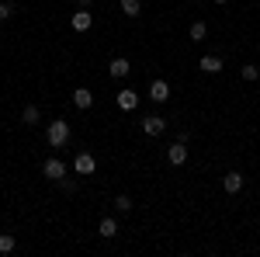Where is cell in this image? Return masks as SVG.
I'll use <instances>...</instances> for the list:
<instances>
[{"mask_svg":"<svg viewBox=\"0 0 260 257\" xmlns=\"http://www.w3.org/2000/svg\"><path fill=\"white\" fill-rule=\"evenodd\" d=\"M115 205H118L121 212H128V209H132V198H128V195H118V198H115Z\"/></svg>","mask_w":260,"mask_h":257,"instance_id":"obj_19","label":"cell"},{"mask_svg":"<svg viewBox=\"0 0 260 257\" xmlns=\"http://www.w3.org/2000/svg\"><path fill=\"white\" fill-rule=\"evenodd\" d=\"M167 160H170V163H174V167H180V163H184V160H187V142H174V146H170V150H167Z\"/></svg>","mask_w":260,"mask_h":257,"instance_id":"obj_6","label":"cell"},{"mask_svg":"<svg viewBox=\"0 0 260 257\" xmlns=\"http://www.w3.org/2000/svg\"><path fill=\"white\" fill-rule=\"evenodd\" d=\"M94 167H98V160L90 157V153H77V160H73V170L77 174H94Z\"/></svg>","mask_w":260,"mask_h":257,"instance_id":"obj_5","label":"cell"},{"mask_svg":"<svg viewBox=\"0 0 260 257\" xmlns=\"http://www.w3.org/2000/svg\"><path fill=\"white\" fill-rule=\"evenodd\" d=\"M149 98L156 101V104H163V101L170 98V87H167V80H153V83H149Z\"/></svg>","mask_w":260,"mask_h":257,"instance_id":"obj_7","label":"cell"},{"mask_svg":"<svg viewBox=\"0 0 260 257\" xmlns=\"http://www.w3.org/2000/svg\"><path fill=\"white\" fill-rule=\"evenodd\" d=\"M222 188H225L229 195H236V191L243 188V174H240V170H229V174L222 178Z\"/></svg>","mask_w":260,"mask_h":257,"instance_id":"obj_10","label":"cell"},{"mask_svg":"<svg viewBox=\"0 0 260 257\" xmlns=\"http://www.w3.org/2000/svg\"><path fill=\"white\" fill-rule=\"evenodd\" d=\"M73 104H77V108H90V104H94V91L77 87V91H73Z\"/></svg>","mask_w":260,"mask_h":257,"instance_id":"obj_11","label":"cell"},{"mask_svg":"<svg viewBox=\"0 0 260 257\" xmlns=\"http://www.w3.org/2000/svg\"><path fill=\"white\" fill-rule=\"evenodd\" d=\"M77 4H80V7H87V4H90V0H77Z\"/></svg>","mask_w":260,"mask_h":257,"instance_id":"obj_21","label":"cell"},{"mask_svg":"<svg viewBox=\"0 0 260 257\" xmlns=\"http://www.w3.org/2000/svg\"><path fill=\"white\" fill-rule=\"evenodd\" d=\"M215 4H225V0H215Z\"/></svg>","mask_w":260,"mask_h":257,"instance_id":"obj_22","label":"cell"},{"mask_svg":"<svg viewBox=\"0 0 260 257\" xmlns=\"http://www.w3.org/2000/svg\"><path fill=\"white\" fill-rule=\"evenodd\" d=\"M240 73H243V80H257L260 77V66H257V63H246Z\"/></svg>","mask_w":260,"mask_h":257,"instance_id":"obj_18","label":"cell"},{"mask_svg":"<svg viewBox=\"0 0 260 257\" xmlns=\"http://www.w3.org/2000/svg\"><path fill=\"white\" fill-rule=\"evenodd\" d=\"M205 35H208V24H205V21H194V24H191V42H201Z\"/></svg>","mask_w":260,"mask_h":257,"instance_id":"obj_16","label":"cell"},{"mask_svg":"<svg viewBox=\"0 0 260 257\" xmlns=\"http://www.w3.org/2000/svg\"><path fill=\"white\" fill-rule=\"evenodd\" d=\"M39 119H42V111L35 104H28V108L21 111V122H24V125H39Z\"/></svg>","mask_w":260,"mask_h":257,"instance_id":"obj_14","label":"cell"},{"mask_svg":"<svg viewBox=\"0 0 260 257\" xmlns=\"http://www.w3.org/2000/svg\"><path fill=\"white\" fill-rule=\"evenodd\" d=\"M11 14H14V4H7V0H4V4H0V21H7Z\"/></svg>","mask_w":260,"mask_h":257,"instance_id":"obj_20","label":"cell"},{"mask_svg":"<svg viewBox=\"0 0 260 257\" xmlns=\"http://www.w3.org/2000/svg\"><path fill=\"white\" fill-rule=\"evenodd\" d=\"M70 24H73V32H90V24H94V14H90V11H77Z\"/></svg>","mask_w":260,"mask_h":257,"instance_id":"obj_9","label":"cell"},{"mask_svg":"<svg viewBox=\"0 0 260 257\" xmlns=\"http://www.w3.org/2000/svg\"><path fill=\"white\" fill-rule=\"evenodd\" d=\"M45 139H49V146H52V150H62V146H66V139H70V122H66V119L49 122V132H45Z\"/></svg>","mask_w":260,"mask_h":257,"instance_id":"obj_1","label":"cell"},{"mask_svg":"<svg viewBox=\"0 0 260 257\" xmlns=\"http://www.w3.org/2000/svg\"><path fill=\"white\" fill-rule=\"evenodd\" d=\"M128 70H132V63L125 60V56H115V60L108 63V73L115 80H121V77H128Z\"/></svg>","mask_w":260,"mask_h":257,"instance_id":"obj_4","label":"cell"},{"mask_svg":"<svg viewBox=\"0 0 260 257\" xmlns=\"http://www.w3.org/2000/svg\"><path fill=\"white\" fill-rule=\"evenodd\" d=\"M163 129H167V122H163L160 115H146V119H142V132H146L149 139H153V136H160Z\"/></svg>","mask_w":260,"mask_h":257,"instance_id":"obj_3","label":"cell"},{"mask_svg":"<svg viewBox=\"0 0 260 257\" xmlns=\"http://www.w3.org/2000/svg\"><path fill=\"white\" fill-rule=\"evenodd\" d=\"M14 247H18V240L11 237V233H0V254H11Z\"/></svg>","mask_w":260,"mask_h":257,"instance_id":"obj_17","label":"cell"},{"mask_svg":"<svg viewBox=\"0 0 260 257\" xmlns=\"http://www.w3.org/2000/svg\"><path fill=\"white\" fill-rule=\"evenodd\" d=\"M42 174H45L49 181H62V178H66V163L56 160V157H49L45 163H42Z\"/></svg>","mask_w":260,"mask_h":257,"instance_id":"obj_2","label":"cell"},{"mask_svg":"<svg viewBox=\"0 0 260 257\" xmlns=\"http://www.w3.org/2000/svg\"><path fill=\"white\" fill-rule=\"evenodd\" d=\"M139 11H142L139 0H121V14L125 18H139Z\"/></svg>","mask_w":260,"mask_h":257,"instance_id":"obj_15","label":"cell"},{"mask_svg":"<svg viewBox=\"0 0 260 257\" xmlns=\"http://www.w3.org/2000/svg\"><path fill=\"white\" fill-rule=\"evenodd\" d=\"M98 233L104 240H111V237H118V222L115 219H101V226H98Z\"/></svg>","mask_w":260,"mask_h":257,"instance_id":"obj_12","label":"cell"},{"mask_svg":"<svg viewBox=\"0 0 260 257\" xmlns=\"http://www.w3.org/2000/svg\"><path fill=\"white\" fill-rule=\"evenodd\" d=\"M198 66L205 70V73H219V70H222V60H219V56H201Z\"/></svg>","mask_w":260,"mask_h":257,"instance_id":"obj_13","label":"cell"},{"mask_svg":"<svg viewBox=\"0 0 260 257\" xmlns=\"http://www.w3.org/2000/svg\"><path fill=\"white\" fill-rule=\"evenodd\" d=\"M115 101H118L121 111H136V108H139V94H136V91H121Z\"/></svg>","mask_w":260,"mask_h":257,"instance_id":"obj_8","label":"cell"}]
</instances>
